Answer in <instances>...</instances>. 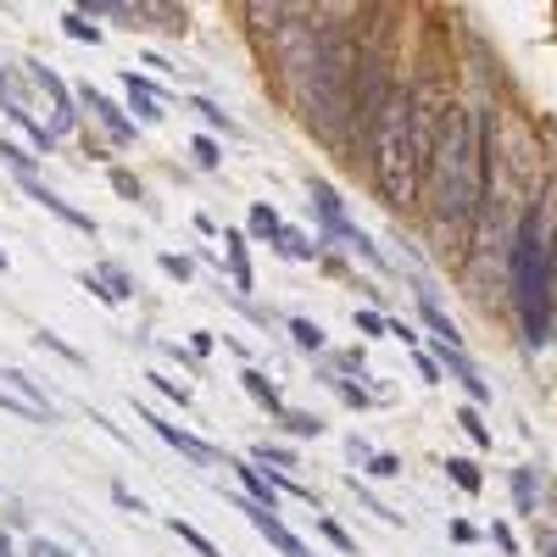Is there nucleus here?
<instances>
[{"instance_id": "nucleus-40", "label": "nucleus", "mask_w": 557, "mask_h": 557, "mask_svg": "<svg viewBox=\"0 0 557 557\" xmlns=\"http://www.w3.org/2000/svg\"><path fill=\"white\" fill-rule=\"evenodd\" d=\"M28 557H73V552L57 546V541H45V535H34V541H28Z\"/></svg>"}, {"instance_id": "nucleus-45", "label": "nucleus", "mask_w": 557, "mask_h": 557, "mask_svg": "<svg viewBox=\"0 0 557 557\" xmlns=\"http://www.w3.org/2000/svg\"><path fill=\"white\" fill-rule=\"evenodd\" d=\"M112 502H117V507H123V513H146V507H139V502H134V496H128V491H123V485H112Z\"/></svg>"}, {"instance_id": "nucleus-5", "label": "nucleus", "mask_w": 557, "mask_h": 557, "mask_svg": "<svg viewBox=\"0 0 557 557\" xmlns=\"http://www.w3.org/2000/svg\"><path fill=\"white\" fill-rule=\"evenodd\" d=\"M435 362L446 368V374H451L462 391H469V407H491V380L480 374L474 357L462 351V346H441V341H435Z\"/></svg>"}, {"instance_id": "nucleus-23", "label": "nucleus", "mask_w": 557, "mask_h": 557, "mask_svg": "<svg viewBox=\"0 0 557 557\" xmlns=\"http://www.w3.org/2000/svg\"><path fill=\"white\" fill-rule=\"evenodd\" d=\"M168 530H173L178 541H190V546H196L201 557H223V546H212V541H207V535H201L196 524H184V519H168Z\"/></svg>"}, {"instance_id": "nucleus-30", "label": "nucleus", "mask_w": 557, "mask_h": 557, "mask_svg": "<svg viewBox=\"0 0 557 557\" xmlns=\"http://www.w3.org/2000/svg\"><path fill=\"white\" fill-rule=\"evenodd\" d=\"M368 474H374V480H396V474H401V457L374 451V457H368Z\"/></svg>"}, {"instance_id": "nucleus-7", "label": "nucleus", "mask_w": 557, "mask_h": 557, "mask_svg": "<svg viewBox=\"0 0 557 557\" xmlns=\"http://www.w3.org/2000/svg\"><path fill=\"white\" fill-rule=\"evenodd\" d=\"M28 67V84L39 89L45 101H51V134H67L73 123H78V112H73V96H67V84L45 67V62H23Z\"/></svg>"}, {"instance_id": "nucleus-29", "label": "nucleus", "mask_w": 557, "mask_h": 557, "mask_svg": "<svg viewBox=\"0 0 557 557\" xmlns=\"http://www.w3.org/2000/svg\"><path fill=\"white\" fill-rule=\"evenodd\" d=\"M190 151H196L201 168H223V146H218L212 134H196V139H190Z\"/></svg>"}, {"instance_id": "nucleus-18", "label": "nucleus", "mask_w": 557, "mask_h": 557, "mask_svg": "<svg viewBox=\"0 0 557 557\" xmlns=\"http://www.w3.org/2000/svg\"><path fill=\"white\" fill-rule=\"evenodd\" d=\"M251 235L268 240V246H278V235H285V218H278L268 201H257V207H251Z\"/></svg>"}, {"instance_id": "nucleus-31", "label": "nucleus", "mask_w": 557, "mask_h": 557, "mask_svg": "<svg viewBox=\"0 0 557 557\" xmlns=\"http://www.w3.org/2000/svg\"><path fill=\"white\" fill-rule=\"evenodd\" d=\"M318 530H323V535H330V546H335V552H346V557H357V541H351V535H346V530H341L335 519H318Z\"/></svg>"}, {"instance_id": "nucleus-14", "label": "nucleus", "mask_w": 557, "mask_h": 557, "mask_svg": "<svg viewBox=\"0 0 557 557\" xmlns=\"http://www.w3.org/2000/svg\"><path fill=\"white\" fill-rule=\"evenodd\" d=\"M240 385H246V396H251L257 407H268L273 418H285V396H278V385L262 374V368H246V374H240Z\"/></svg>"}, {"instance_id": "nucleus-28", "label": "nucleus", "mask_w": 557, "mask_h": 557, "mask_svg": "<svg viewBox=\"0 0 557 557\" xmlns=\"http://www.w3.org/2000/svg\"><path fill=\"white\" fill-rule=\"evenodd\" d=\"M101 285H107V290H112L117 301H128V296H134V278H128V273H123L117 262H107V268H101Z\"/></svg>"}, {"instance_id": "nucleus-4", "label": "nucleus", "mask_w": 557, "mask_h": 557, "mask_svg": "<svg viewBox=\"0 0 557 557\" xmlns=\"http://www.w3.org/2000/svg\"><path fill=\"white\" fill-rule=\"evenodd\" d=\"M507 273H513V307L524 323V341L546 346L557 323V285H552V257H546V228H541V201L519 218L513 246H507Z\"/></svg>"}, {"instance_id": "nucleus-42", "label": "nucleus", "mask_w": 557, "mask_h": 557, "mask_svg": "<svg viewBox=\"0 0 557 557\" xmlns=\"http://www.w3.org/2000/svg\"><path fill=\"white\" fill-rule=\"evenodd\" d=\"M491 541H496L502 557H513V552H519V541H513V530H507V524H491Z\"/></svg>"}, {"instance_id": "nucleus-43", "label": "nucleus", "mask_w": 557, "mask_h": 557, "mask_svg": "<svg viewBox=\"0 0 557 557\" xmlns=\"http://www.w3.org/2000/svg\"><path fill=\"white\" fill-rule=\"evenodd\" d=\"M112 190H117V196H128V201H139V178H128V173H112Z\"/></svg>"}, {"instance_id": "nucleus-6", "label": "nucleus", "mask_w": 557, "mask_h": 557, "mask_svg": "<svg viewBox=\"0 0 557 557\" xmlns=\"http://www.w3.org/2000/svg\"><path fill=\"white\" fill-rule=\"evenodd\" d=\"M139 424H151L178 457H190L196 462V469H212V462H218V446H207L201 435H190V430H178V424H168V418L162 412H151V407H139Z\"/></svg>"}, {"instance_id": "nucleus-26", "label": "nucleus", "mask_w": 557, "mask_h": 557, "mask_svg": "<svg viewBox=\"0 0 557 557\" xmlns=\"http://www.w3.org/2000/svg\"><path fill=\"white\" fill-rule=\"evenodd\" d=\"M290 335H296L301 351H323V330H318L312 318H290Z\"/></svg>"}, {"instance_id": "nucleus-2", "label": "nucleus", "mask_w": 557, "mask_h": 557, "mask_svg": "<svg viewBox=\"0 0 557 557\" xmlns=\"http://www.w3.org/2000/svg\"><path fill=\"white\" fill-rule=\"evenodd\" d=\"M301 117L323 139H346L351 123V84H357V45L341 28H307L301 57H285Z\"/></svg>"}, {"instance_id": "nucleus-16", "label": "nucleus", "mask_w": 557, "mask_h": 557, "mask_svg": "<svg viewBox=\"0 0 557 557\" xmlns=\"http://www.w3.org/2000/svg\"><path fill=\"white\" fill-rule=\"evenodd\" d=\"M0 112H7V117H12V123H17V128H23L28 139H34V146H39V151H51V146H57V134H51V128H45V123H34V112H28L23 101H7V107H0Z\"/></svg>"}, {"instance_id": "nucleus-49", "label": "nucleus", "mask_w": 557, "mask_h": 557, "mask_svg": "<svg viewBox=\"0 0 557 557\" xmlns=\"http://www.w3.org/2000/svg\"><path fill=\"white\" fill-rule=\"evenodd\" d=\"M0 273H7V251H0Z\"/></svg>"}, {"instance_id": "nucleus-9", "label": "nucleus", "mask_w": 557, "mask_h": 557, "mask_svg": "<svg viewBox=\"0 0 557 557\" xmlns=\"http://www.w3.org/2000/svg\"><path fill=\"white\" fill-rule=\"evenodd\" d=\"M228 502H235L240 513L251 519V530H257V535H268V541H273L278 552H285V557H312V546H307L296 530H285V524H278V513H262V507H257V502H246V496H228Z\"/></svg>"}, {"instance_id": "nucleus-17", "label": "nucleus", "mask_w": 557, "mask_h": 557, "mask_svg": "<svg viewBox=\"0 0 557 557\" xmlns=\"http://www.w3.org/2000/svg\"><path fill=\"white\" fill-rule=\"evenodd\" d=\"M223 246H228V273H235V290H251V257H246V235H235V228H228Z\"/></svg>"}, {"instance_id": "nucleus-22", "label": "nucleus", "mask_w": 557, "mask_h": 557, "mask_svg": "<svg viewBox=\"0 0 557 557\" xmlns=\"http://www.w3.org/2000/svg\"><path fill=\"white\" fill-rule=\"evenodd\" d=\"M513 507L524 519H535V480H530V469H513Z\"/></svg>"}, {"instance_id": "nucleus-13", "label": "nucleus", "mask_w": 557, "mask_h": 557, "mask_svg": "<svg viewBox=\"0 0 557 557\" xmlns=\"http://www.w3.org/2000/svg\"><path fill=\"white\" fill-rule=\"evenodd\" d=\"M418 318H424L430 330H435V341H441V346H462V335H457V323H451V318L441 312V301H435V296H430L424 285H418Z\"/></svg>"}, {"instance_id": "nucleus-8", "label": "nucleus", "mask_w": 557, "mask_h": 557, "mask_svg": "<svg viewBox=\"0 0 557 557\" xmlns=\"http://www.w3.org/2000/svg\"><path fill=\"white\" fill-rule=\"evenodd\" d=\"M17 190H23V196H34L45 212H51V218H62L67 228H78V235H89V240H96V218H89V212H78V207H67V201H62V196H57V190H51V184H45L39 173L17 178Z\"/></svg>"}, {"instance_id": "nucleus-35", "label": "nucleus", "mask_w": 557, "mask_h": 557, "mask_svg": "<svg viewBox=\"0 0 557 557\" xmlns=\"http://www.w3.org/2000/svg\"><path fill=\"white\" fill-rule=\"evenodd\" d=\"M351 323H357L362 335H385V312H368L362 307V312H351Z\"/></svg>"}, {"instance_id": "nucleus-3", "label": "nucleus", "mask_w": 557, "mask_h": 557, "mask_svg": "<svg viewBox=\"0 0 557 557\" xmlns=\"http://www.w3.org/2000/svg\"><path fill=\"white\" fill-rule=\"evenodd\" d=\"M368 157H374V190L391 212H407L424 190V157L412 139V96L401 84H391V96L380 117L368 123Z\"/></svg>"}, {"instance_id": "nucleus-33", "label": "nucleus", "mask_w": 557, "mask_h": 557, "mask_svg": "<svg viewBox=\"0 0 557 557\" xmlns=\"http://www.w3.org/2000/svg\"><path fill=\"white\" fill-rule=\"evenodd\" d=\"M412 362H418V380H424V385H441V362H435V357H430L424 346L412 351Z\"/></svg>"}, {"instance_id": "nucleus-19", "label": "nucleus", "mask_w": 557, "mask_h": 557, "mask_svg": "<svg viewBox=\"0 0 557 557\" xmlns=\"http://www.w3.org/2000/svg\"><path fill=\"white\" fill-rule=\"evenodd\" d=\"M446 480H451L457 491H469V496H480V485H485V474L474 469L469 457H446Z\"/></svg>"}, {"instance_id": "nucleus-39", "label": "nucleus", "mask_w": 557, "mask_h": 557, "mask_svg": "<svg viewBox=\"0 0 557 557\" xmlns=\"http://www.w3.org/2000/svg\"><path fill=\"white\" fill-rule=\"evenodd\" d=\"M39 346H51V351H57V357H67V362H84V357H78L62 335H51V330H39Z\"/></svg>"}, {"instance_id": "nucleus-34", "label": "nucleus", "mask_w": 557, "mask_h": 557, "mask_svg": "<svg viewBox=\"0 0 557 557\" xmlns=\"http://www.w3.org/2000/svg\"><path fill=\"white\" fill-rule=\"evenodd\" d=\"M151 385H157V391H162L168 401H178V407H190V391H184L178 380H168V374H151Z\"/></svg>"}, {"instance_id": "nucleus-10", "label": "nucleus", "mask_w": 557, "mask_h": 557, "mask_svg": "<svg viewBox=\"0 0 557 557\" xmlns=\"http://www.w3.org/2000/svg\"><path fill=\"white\" fill-rule=\"evenodd\" d=\"M78 101H84V112H89V117H96V123L112 134V146H134V134H139V128H134V117H123V112L101 96L96 84H78Z\"/></svg>"}, {"instance_id": "nucleus-48", "label": "nucleus", "mask_w": 557, "mask_h": 557, "mask_svg": "<svg viewBox=\"0 0 557 557\" xmlns=\"http://www.w3.org/2000/svg\"><path fill=\"white\" fill-rule=\"evenodd\" d=\"M546 257H552V285H557V228H552V240H546Z\"/></svg>"}, {"instance_id": "nucleus-38", "label": "nucleus", "mask_w": 557, "mask_h": 557, "mask_svg": "<svg viewBox=\"0 0 557 557\" xmlns=\"http://www.w3.org/2000/svg\"><path fill=\"white\" fill-rule=\"evenodd\" d=\"M330 385L341 391V401H346V407H368V391H362V385H351V380H330Z\"/></svg>"}, {"instance_id": "nucleus-44", "label": "nucleus", "mask_w": 557, "mask_h": 557, "mask_svg": "<svg viewBox=\"0 0 557 557\" xmlns=\"http://www.w3.org/2000/svg\"><path fill=\"white\" fill-rule=\"evenodd\" d=\"M162 273H173V278H190V262H184V257H173V251H168V257H162Z\"/></svg>"}, {"instance_id": "nucleus-27", "label": "nucleus", "mask_w": 557, "mask_h": 557, "mask_svg": "<svg viewBox=\"0 0 557 557\" xmlns=\"http://www.w3.org/2000/svg\"><path fill=\"white\" fill-rule=\"evenodd\" d=\"M62 34H67V39H89V45H101V28L89 23L84 12H67V17H62Z\"/></svg>"}, {"instance_id": "nucleus-11", "label": "nucleus", "mask_w": 557, "mask_h": 557, "mask_svg": "<svg viewBox=\"0 0 557 557\" xmlns=\"http://www.w3.org/2000/svg\"><path fill=\"white\" fill-rule=\"evenodd\" d=\"M123 89H128V112H134L139 123H162V117H168V112H162V89H157V78L123 67Z\"/></svg>"}, {"instance_id": "nucleus-20", "label": "nucleus", "mask_w": 557, "mask_h": 557, "mask_svg": "<svg viewBox=\"0 0 557 557\" xmlns=\"http://www.w3.org/2000/svg\"><path fill=\"white\" fill-rule=\"evenodd\" d=\"M290 435H301V441H318L323 435V418L318 412H301V407H285V418H278Z\"/></svg>"}, {"instance_id": "nucleus-12", "label": "nucleus", "mask_w": 557, "mask_h": 557, "mask_svg": "<svg viewBox=\"0 0 557 557\" xmlns=\"http://www.w3.org/2000/svg\"><path fill=\"white\" fill-rule=\"evenodd\" d=\"M223 469H235V474H240V485H246V502H257L262 513H278V485H273L262 469H251V462H235V457H223Z\"/></svg>"}, {"instance_id": "nucleus-36", "label": "nucleus", "mask_w": 557, "mask_h": 557, "mask_svg": "<svg viewBox=\"0 0 557 557\" xmlns=\"http://www.w3.org/2000/svg\"><path fill=\"white\" fill-rule=\"evenodd\" d=\"M78 285H84V290H89V296H101V301H107V307H117V296H112V290H107V285H101V273H89V268H84V273H78Z\"/></svg>"}, {"instance_id": "nucleus-47", "label": "nucleus", "mask_w": 557, "mask_h": 557, "mask_svg": "<svg viewBox=\"0 0 557 557\" xmlns=\"http://www.w3.org/2000/svg\"><path fill=\"white\" fill-rule=\"evenodd\" d=\"M346 451H351V457H357V462H368V457H374V451H368V441H357V435H351V441H346Z\"/></svg>"}, {"instance_id": "nucleus-37", "label": "nucleus", "mask_w": 557, "mask_h": 557, "mask_svg": "<svg viewBox=\"0 0 557 557\" xmlns=\"http://www.w3.org/2000/svg\"><path fill=\"white\" fill-rule=\"evenodd\" d=\"M385 335H396L401 346H412V351H418V330H412V323H401V318H385Z\"/></svg>"}, {"instance_id": "nucleus-15", "label": "nucleus", "mask_w": 557, "mask_h": 557, "mask_svg": "<svg viewBox=\"0 0 557 557\" xmlns=\"http://www.w3.org/2000/svg\"><path fill=\"white\" fill-rule=\"evenodd\" d=\"M318 246H323L318 235H307V228H290V223H285V235H278V246H273V251H278V257H290V262H312V257H318Z\"/></svg>"}, {"instance_id": "nucleus-46", "label": "nucleus", "mask_w": 557, "mask_h": 557, "mask_svg": "<svg viewBox=\"0 0 557 557\" xmlns=\"http://www.w3.org/2000/svg\"><path fill=\"white\" fill-rule=\"evenodd\" d=\"M535 546H541L546 557H557V535H552V530H535Z\"/></svg>"}, {"instance_id": "nucleus-25", "label": "nucleus", "mask_w": 557, "mask_h": 557, "mask_svg": "<svg viewBox=\"0 0 557 557\" xmlns=\"http://www.w3.org/2000/svg\"><path fill=\"white\" fill-rule=\"evenodd\" d=\"M0 162L12 168V178H28V173H34V157H28L23 146H12V139H0Z\"/></svg>"}, {"instance_id": "nucleus-1", "label": "nucleus", "mask_w": 557, "mask_h": 557, "mask_svg": "<svg viewBox=\"0 0 557 557\" xmlns=\"http://www.w3.org/2000/svg\"><path fill=\"white\" fill-rule=\"evenodd\" d=\"M491 146H496V117L491 107H462L446 101L441 134L430 151V212H435V235L462 251L474 235V218L485 207V184H491Z\"/></svg>"}, {"instance_id": "nucleus-21", "label": "nucleus", "mask_w": 557, "mask_h": 557, "mask_svg": "<svg viewBox=\"0 0 557 557\" xmlns=\"http://www.w3.org/2000/svg\"><path fill=\"white\" fill-rule=\"evenodd\" d=\"M190 107L201 112V123H207V128H223V134H240V123H235V117H228V112H223L218 101H207V96H196Z\"/></svg>"}, {"instance_id": "nucleus-41", "label": "nucleus", "mask_w": 557, "mask_h": 557, "mask_svg": "<svg viewBox=\"0 0 557 557\" xmlns=\"http://www.w3.org/2000/svg\"><path fill=\"white\" fill-rule=\"evenodd\" d=\"M257 457H262V462H278V469H296V457H290L285 446H268V441L257 446Z\"/></svg>"}, {"instance_id": "nucleus-32", "label": "nucleus", "mask_w": 557, "mask_h": 557, "mask_svg": "<svg viewBox=\"0 0 557 557\" xmlns=\"http://www.w3.org/2000/svg\"><path fill=\"white\" fill-rule=\"evenodd\" d=\"M0 412H17V418H28V424H45V418H39V412H34L28 401H17V396H12L7 385H0Z\"/></svg>"}, {"instance_id": "nucleus-24", "label": "nucleus", "mask_w": 557, "mask_h": 557, "mask_svg": "<svg viewBox=\"0 0 557 557\" xmlns=\"http://www.w3.org/2000/svg\"><path fill=\"white\" fill-rule=\"evenodd\" d=\"M457 424H462V435H469L474 446H491V424L480 418V407H462V412H457Z\"/></svg>"}]
</instances>
